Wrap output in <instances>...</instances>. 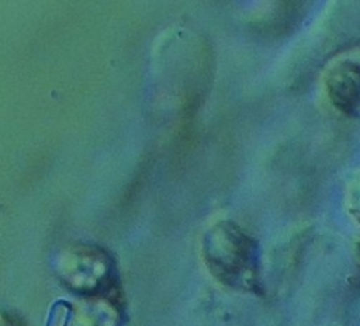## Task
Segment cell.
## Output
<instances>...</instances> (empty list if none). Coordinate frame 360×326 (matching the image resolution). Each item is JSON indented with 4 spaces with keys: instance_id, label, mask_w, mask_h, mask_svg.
I'll return each instance as SVG.
<instances>
[{
    "instance_id": "6da1fadb",
    "label": "cell",
    "mask_w": 360,
    "mask_h": 326,
    "mask_svg": "<svg viewBox=\"0 0 360 326\" xmlns=\"http://www.w3.org/2000/svg\"><path fill=\"white\" fill-rule=\"evenodd\" d=\"M202 257L210 273L224 285L262 292L259 244L235 222H217L204 233Z\"/></svg>"
},
{
    "instance_id": "7a4b0ae2",
    "label": "cell",
    "mask_w": 360,
    "mask_h": 326,
    "mask_svg": "<svg viewBox=\"0 0 360 326\" xmlns=\"http://www.w3.org/2000/svg\"><path fill=\"white\" fill-rule=\"evenodd\" d=\"M59 281L79 296L118 295V275L112 257L101 247L77 243L63 249L55 261Z\"/></svg>"
},
{
    "instance_id": "3957f363",
    "label": "cell",
    "mask_w": 360,
    "mask_h": 326,
    "mask_svg": "<svg viewBox=\"0 0 360 326\" xmlns=\"http://www.w3.org/2000/svg\"><path fill=\"white\" fill-rule=\"evenodd\" d=\"M46 326H122L118 295L80 296L77 302L59 299L49 309Z\"/></svg>"
},
{
    "instance_id": "277c9868",
    "label": "cell",
    "mask_w": 360,
    "mask_h": 326,
    "mask_svg": "<svg viewBox=\"0 0 360 326\" xmlns=\"http://www.w3.org/2000/svg\"><path fill=\"white\" fill-rule=\"evenodd\" d=\"M325 87L336 110L360 118V62L345 59L332 65L325 74Z\"/></svg>"
},
{
    "instance_id": "5b68a950",
    "label": "cell",
    "mask_w": 360,
    "mask_h": 326,
    "mask_svg": "<svg viewBox=\"0 0 360 326\" xmlns=\"http://www.w3.org/2000/svg\"><path fill=\"white\" fill-rule=\"evenodd\" d=\"M349 207L352 214L360 221V174L349 185Z\"/></svg>"
},
{
    "instance_id": "8992f818",
    "label": "cell",
    "mask_w": 360,
    "mask_h": 326,
    "mask_svg": "<svg viewBox=\"0 0 360 326\" xmlns=\"http://www.w3.org/2000/svg\"><path fill=\"white\" fill-rule=\"evenodd\" d=\"M1 326H21V319L14 313L3 312L1 313Z\"/></svg>"
}]
</instances>
